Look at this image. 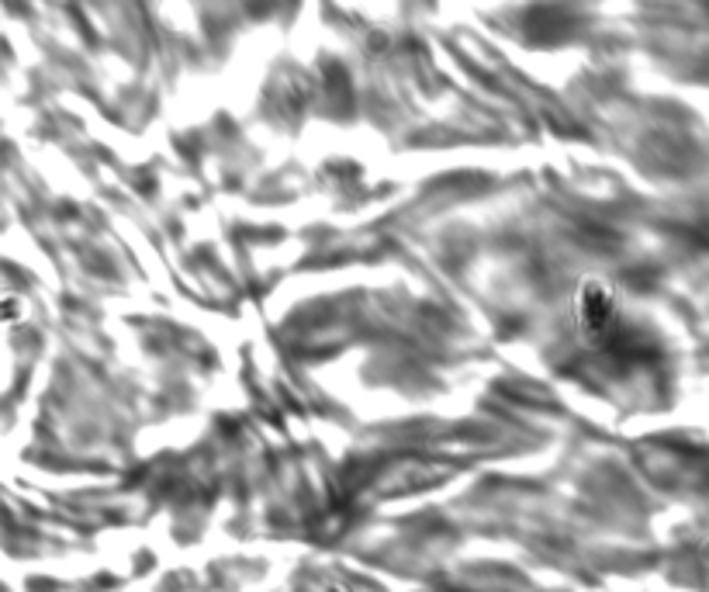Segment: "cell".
I'll return each mask as SVG.
<instances>
[{"instance_id":"1","label":"cell","mask_w":709,"mask_h":592,"mask_svg":"<svg viewBox=\"0 0 709 592\" xmlns=\"http://www.w3.org/2000/svg\"><path fill=\"white\" fill-rule=\"evenodd\" d=\"M575 322L578 333L585 336L592 347H606L616 333H620V302H616L613 288L599 277H588L575 291Z\"/></svg>"}]
</instances>
